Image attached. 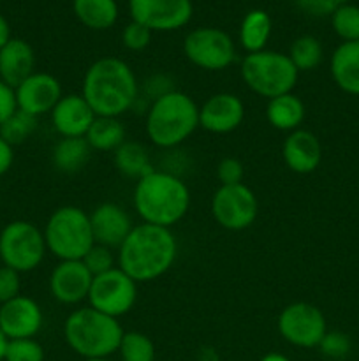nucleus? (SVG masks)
I'll list each match as a JSON object with an SVG mask.
<instances>
[{
  "instance_id": "obj_26",
  "label": "nucleus",
  "mask_w": 359,
  "mask_h": 361,
  "mask_svg": "<svg viewBox=\"0 0 359 361\" xmlns=\"http://www.w3.org/2000/svg\"><path fill=\"white\" fill-rule=\"evenodd\" d=\"M271 37V18L266 11H248L239 25V44L246 53L266 49Z\"/></svg>"
},
{
  "instance_id": "obj_8",
  "label": "nucleus",
  "mask_w": 359,
  "mask_h": 361,
  "mask_svg": "<svg viewBox=\"0 0 359 361\" xmlns=\"http://www.w3.org/2000/svg\"><path fill=\"white\" fill-rule=\"evenodd\" d=\"M46 252L44 233L34 222L13 221L0 233V259L4 267L18 274L35 270L44 261Z\"/></svg>"
},
{
  "instance_id": "obj_35",
  "label": "nucleus",
  "mask_w": 359,
  "mask_h": 361,
  "mask_svg": "<svg viewBox=\"0 0 359 361\" xmlns=\"http://www.w3.org/2000/svg\"><path fill=\"white\" fill-rule=\"evenodd\" d=\"M319 349L326 358L341 360L351 353L352 342L348 335L341 334V331H326L324 338L320 341Z\"/></svg>"
},
{
  "instance_id": "obj_11",
  "label": "nucleus",
  "mask_w": 359,
  "mask_h": 361,
  "mask_svg": "<svg viewBox=\"0 0 359 361\" xmlns=\"http://www.w3.org/2000/svg\"><path fill=\"white\" fill-rule=\"evenodd\" d=\"M259 201L256 192L245 183L220 185L211 197V215L220 228L243 231L256 222Z\"/></svg>"
},
{
  "instance_id": "obj_10",
  "label": "nucleus",
  "mask_w": 359,
  "mask_h": 361,
  "mask_svg": "<svg viewBox=\"0 0 359 361\" xmlns=\"http://www.w3.org/2000/svg\"><path fill=\"white\" fill-rule=\"evenodd\" d=\"M137 302V282L118 267L92 281L88 305L111 317H122L134 309Z\"/></svg>"
},
{
  "instance_id": "obj_15",
  "label": "nucleus",
  "mask_w": 359,
  "mask_h": 361,
  "mask_svg": "<svg viewBox=\"0 0 359 361\" xmlns=\"http://www.w3.org/2000/svg\"><path fill=\"white\" fill-rule=\"evenodd\" d=\"M94 275L83 261H58L49 275V293L62 305H80L88 300Z\"/></svg>"
},
{
  "instance_id": "obj_32",
  "label": "nucleus",
  "mask_w": 359,
  "mask_h": 361,
  "mask_svg": "<svg viewBox=\"0 0 359 361\" xmlns=\"http://www.w3.org/2000/svg\"><path fill=\"white\" fill-rule=\"evenodd\" d=\"M331 27L344 42L359 41V7L344 4L331 14Z\"/></svg>"
},
{
  "instance_id": "obj_3",
  "label": "nucleus",
  "mask_w": 359,
  "mask_h": 361,
  "mask_svg": "<svg viewBox=\"0 0 359 361\" xmlns=\"http://www.w3.org/2000/svg\"><path fill=\"white\" fill-rule=\"evenodd\" d=\"M190 190L180 176L153 169L134 187V210L146 224L169 228L178 224L190 208Z\"/></svg>"
},
{
  "instance_id": "obj_37",
  "label": "nucleus",
  "mask_w": 359,
  "mask_h": 361,
  "mask_svg": "<svg viewBox=\"0 0 359 361\" xmlns=\"http://www.w3.org/2000/svg\"><path fill=\"white\" fill-rule=\"evenodd\" d=\"M243 176H245V168H243L241 161H238L236 157H225L218 162L217 178L220 185L243 183Z\"/></svg>"
},
{
  "instance_id": "obj_25",
  "label": "nucleus",
  "mask_w": 359,
  "mask_h": 361,
  "mask_svg": "<svg viewBox=\"0 0 359 361\" xmlns=\"http://www.w3.org/2000/svg\"><path fill=\"white\" fill-rule=\"evenodd\" d=\"M90 154L92 148L84 137H60L53 148V166L60 173L73 175L87 166Z\"/></svg>"
},
{
  "instance_id": "obj_9",
  "label": "nucleus",
  "mask_w": 359,
  "mask_h": 361,
  "mask_svg": "<svg viewBox=\"0 0 359 361\" xmlns=\"http://www.w3.org/2000/svg\"><path fill=\"white\" fill-rule=\"evenodd\" d=\"M187 60L204 71H224L236 60V44L231 35L217 27H199L183 39Z\"/></svg>"
},
{
  "instance_id": "obj_2",
  "label": "nucleus",
  "mask_w": 359,
  "mask_h": 361,
  "mask_svg": "<svg viewBox=\"0 0 359 361\" xmlns=\"http://www.w3.org/2000/svg\"><path fill=\"white\" fill-rule=\"evenodd\" d=\"M81 95L97 116L120 118L136 106L139 83L129 63L116 56H102L84 73Z\"/></svg>"
},
{
  "instance_id": "obj_29",
  "label": "nucleus",
  "mask_w": 359,
  "mask_h": 361,
  "mask_svg": "<svg viewBox=\"0 0 359 361\" xmlns=\"http://www.w3.org/2000/svg\"><path fill=\"white\" fill-rule=\"evenodd\" d=\"M287 55L299 73H310L320 66L324 59V49L319 39L313 35H299L292 41Z\"/></svg>"
},
{
  "instance_id": "obj_34",
  "label": "nucleus",
  "mask_w": 359,
  "mask_h": 361,
  "mask_svg": "<svg viewBox=\"0 0 359 361\" xmlns=\"http://www.w3.org/2000/svg\"><path fill=\"white\" fill-rule=\"evenodd\" d=\"M81 261H83V264L88 268V271H90L94 277L106 274V271L118 267V264H116L115 250L109 249V247L99 245V243H94V247L84 254V257Z\"/></svg>"
},
{
  "instance_id": "obj_4",
  "label": "nucleus",
  "mask_w": 359,
  "mask_h": 361,
  "mask_svg": "<svg viewBox=\"0 0 359 361\" xmlns=\"http://www.w3.org/2000/svg\"><path fill=\"white\" fill-rule=\"evenodd\" d=\"M199 129V106L185 92L172 90L150 102L144 118L148 140L157 148H176Z\"/></svg>"
},
{
  "instance_id": "obj_42",
  "label": "nucleus",
  "mask_w": 359,
  "mask_h": 361,
  "mask_svg": "<svg viewBox=\"0 0 359 361\" xmlns=\"http://www.w3.org/2000/svg\"><path fill=\"white\" fill-rule=\"evenodd\" d=\"M13 161H14L13 147L0 137V176H4L7 171H9L11 166H13Z\"/></svg>"
},
{
  "instance_id": "obj_21",
  "label": "nucleus",
  "mask_w": 359,
  "mask_h": 361,
  "mask_svg": "<svg viewBox=\"0 0 359 361\" xmlns=\"http://www.w3.org/2000/svg\"><path fill=\"white\" fill-rule=\"evenodd\" d=\"M34 48L25 39L11 37L0 48V81L16 88L35 73Z\"/></svg>"
},
{
  "instance_id": "obj_33",
  "label": "nucleus",
  "mask_w": 359,
  "mask_h": 361,
  "mask_svg": "<svg viewBox=\"0 0 359 361\" xmlns=\"http://www.w3.org/2000/svg\"><path fill=\"white\" fill-rule=\"evenodd\" d=\"M4 361H44V349L35 338L9 341Z\"/></svg>"
},
{
  "instance_id": "obj_16",
  "label": "nucleus",
  "mask_w": 359,
  "mask_h": 361,
  "mask_svg": "<svg viewBox=\"0 0 359 361\" xmlns=\"http://www.w3.org/2000/svg\"><path fill=\"white\" fill-rule=\"evenodd\" d=\"M245 118V104L231 92H218L199 106V127L211 134H229Z\"/></svg>"
},
{
  "instance_id": "obj_39",
  "label": "nucleus",
  "mask_w": 359,
  "mask_h": 361,
  "mask_svg": "<svg viewBox=\"0 0 359 361\" xmlns=\"http://www.w3.org/2000/svg\"><path fill=\"white\" fill-rule=\"evenodd\" d=\"M303 13L310 16H331L334 11L344 4H348V0H294Z\"/></svg>"
},
{
  "instance_id": "obj_13",
  "label": "nucleus",
  "mask_w": 359,
  "mask_h": 361,
  "mask_svg": "<svg viewBox=\"0 0 359 361\" xmlns=\"http://www.w3.org/2000/svg\"><path fill=\"white\" fill-rule=\"evenodd\" d=\"M129 13L151 32H172L192 20L194 6L192 0H129Z\"/></svg>"
},
{
  "instance_id": "obj_45",
  "label": "nucleus",
  "mask_w": 359,
  "mask_h": 361,
  "mask_svg": "<svg viewBox=\"0 0 359 361\" xmlns=\"http://www.w3.org/2000/svg\"><path fill=\"white\" fill-rule=\"evenodd\" d=\"M7 344H9V338H7L6 335L2 334V330H0V361H4V358H6Z\"/></svg>"
},
{
  "instance_id": "obj_1",
  "label": "nucleus",
  "mask_w": 359,
  "mask_h": 361,
  "mask_svg": "<svg viewBox=\"0 0 359 361\" xmlns=\"http://www.w3.org/2000/svg\"><path fill=\"white\" fill-rule=\"evenodd\" d=\"M178 256V242L169 228L141 224L134 226L116 250V264L137 284L157 281L171 270Z\"/></svg>"
},
{
  "instance_id": "obj_43",
  "label": "nucleus",
  "mask_w": 359,
  "mask_h": 361,
  "mask_svg": "<svg viewBox=\"0 0 359 361\" xmlns=\"http://www.w3.org/2000/svg\"><path fill=\"white\" fill-rule=\"evenodd\" d=\"M9 39H11V27L9 23H7L6 18L0 14V48H2Z\"/></svg>"
},
{
  "instance_id": "obj_36",
  "label": "nucleus",
  "mask_w": 359,
  "mask_h": 361,
  "mask_svg": "<svg viewBox=\"0 0 359 361\" xmlns=\"http://www.w3.org/2000/svg\"><path fill=\"white\" fill-rule=\"evenodd\" d=\"M151 35H153V32L150 28L137 23V21H130L123 28L122 42L130 51H143V49H146L150 46Z\"/></svg>"
},
{
  "instance_id": "obj_23",
  "label": "nucleus",
  "mask_w": 359,
  "mask_h": 361,
  "mask_svg": "<svg viewBox=\"0 0 359 361\" xmlns=\"http://www.w3.org/2000/svg\"><path fill=\"white\" fill-rule=\"evenodd\" d=\"M306 108L301 97L291 92V94L278 95L270 99L266 106V120L273 129L282 133H292V130L301 129V123L305 122Z\"/></svg>"
},
{
  "instance_id": "obj_20",
  "label": "nucleus",
  "mask_w": 359,
  "mask_h": 361,
  "mask_svg": "<svg viewBox=\"0 0 359 361\" xmlns=\"http://www.w3.org/2000/svg\"><path fill=\"white\" fill-rule=\"evenodd\" d=\"M285 166L298 175H310L322 161V145L319 137L306 129L292 130L287 134L282 147Z\"/></svg>"
},
{
  "instance_id": "obj_38",
  "label": "nucleus",
  "mask_w": 359,
  "mask_h": 361,
  "mask_svg": "<svg viewBox=\"0 0 359 361\" xmlns=\"http://www.w3.org/2000/svg\"><path fill=\"white\" fill-rule=\"evenodd\" d=\"M21 279L16 270L9 267H0V305L20 296Z\"/></svg>"
},
{
  "instance_id": "obj_46",
  "label": "nucleus",
  "mask_w": 359,
  "mask_h": 361,
  "mask_svg": "<svg viewBox=\"0 0 359 361\" xmlns=\"http://www.w3.org/2000/svg\"><path fill=\"white\" fill-rule=\"evenodd\" d=\"M84 361H109L108 358H95V360H84Z\"/></svg>"
},
{
  "instance_id": "obj_7",
  "label": "nucleus",
  "mask_w": 359,
  "mask_h": 361,
  "mask_svg": "<svg viewBox=\"0 0 359 361\" xmlns=\"http://www.w3.org/2000/svg\"><path fill=\"white\" fill-rule=\"evenodd\" d=\"M241 80L253 94L264 99H275L278 95L291 94L298 85L299 71L289 59L287 53L263 49L257 53H246L241 60Z\"/></svg>"
},
{
  "instance_id": "obj_17",
  "label": "nucleus",
  "mask_w": 359,
  "mask_h": 361,
  "mask_svg": "<svg viewBox=\"0 0 359 361\" xmlns=\"http://www.w3.org/2000/svg\"><path fill=\"white\" fill-rule=\"evenodd\" d=\"M42 321L41 305L28 296L20 295L0 305V330L9 341L34 338L41 331Z\"/></svg>"
},
{
  "instance_id": "obj_5",
  "label": "nucleus",
  "mask_w": 359,
  "mask_h": 361,
  "mask_svg": "<svg viewBox=\"0 0 359 361\" xmlns=\"http://www.w3.org/2000/svg\"><path fill=\"white\" fill-rule=\"evenodd\" d=\"M123 328L116 317L88 307L73 310L63 323L67 345L84 360L108 358L118 353Z\"/></svg>"
},
{
  "instance_id": "obj_12",
  "label": "nucleus",
  "mask_w": 359,
  "mask_h": 361,
  "mask_svg": "<svg viewBox=\"0 0 359 361\" xmlns=\"http://www.w3.org/2000/svg\"><path fill=\"white\" fill-rule=\"evenodd\" d=\"M278 331L294 348L312 349L319 348L327 331V323L319 307L308 302H294L278 316Z\"/></svg>"
},
{
  "instance_id": "obj_40",
  "label": "nucleus",
  "mask_w": 359,
  "mask_h": 361,
  "mask_svg": "<svg viewBox=\"0 0 359 361\" xmlns=\"http://www.w3.org/2000/svg\"><path fill=\"white\" fill-rule=\"evenodd\" d=\"M172 90H176V88L172 87L171 80H169V76H165V74H153V76H150L144 81L143 87L144 95L150 99V102L162 97L164 94H169V92Z\"/></svg>"
},
{
  "instance_id": "obj_30",
  "label": "nucleus",
  "mask_w": 359,
  "mask_h": 361,
  "mask_svg": "<svg viewBox=\"0 0 359 361\" xmlns=\"http://www.w3.org/2000/svg\"><path fill=\"white\" fill-rule=\"evenodd\" d=\"M122 361H153L155 345L148 335L141 331H125L118 348Z\"/></svg>"
},
{
  "instance_id": "obj_18",
  "label": "nucleus",
  "mask_w": 359,
  "mask_h": 361,
  "mask_svg": "<svg viewBox=\"0 0 359 361\" xmlns=\"http://www.w3.org/2000/svg\"><path fill=\"white\" fill-rule=\"evenodd\" d=\"M88 215H90L95 243L109 247L113 250H118V247L134 228L129 212L111 201L95 207V210Z\"/></svg>"
},
{
  "instance_id": "obj_19",
  "label": "nucleus",
  "mask_w": 359,
  "mask_h": 361,
  "mask_svg": "<svg viewBox=\"0 0 359 361\" xmlns=\"http://www.w3.org/2000/svg\"><path fill=\"white\" fill-rule=\"evenodd\" d=\"M49 115L53 129L60 134V137H84L97 118L92 106L81 94H63Z\"/></svg>"
},
{
  "instance_id": "obj_44",
  "label": "nucleus",
  "mask_w": 359,
  "mask_h": 361,
  "mask_svg": "<svg viewBox=\"0 0 359 361\" xmlns=\"http://www.w3.org/2000/svg\"><path fill=\"white\" fill-rule=\"evenodd\" d=\"M260 361H291L285 355H280V353H267L266 356H263Z\"/></svg>"
},
{
  "instance_id": "obj_41",
  "label": "nucleus",
  "mask_w": 359,
  "mask_h": 361,
  "mask_svg": "<svg viewBox=\"0 0 359 361\" xmlns=\"http://www.w3.org/2000/svg\"><path fill=\"white\" fill-rule=\"evenodd\" d=\"M18 109L16 106V95H14V88L0 81V126L13 115Z\"/></svg>"
},
{
  "instance_id": "obj_31",
  "label": "nucleus",
  "mask_w": 359,
  "mask_h": 361,
  "mask_svg": "<svg viewBox=\"0 0 359 361\" xmlns=\"http://www.w3.org/2000/svg\"><path fill=\"white\" fill-rule=\"evenodd\" d=\"M35 122H37L35 116L27 115L25 111L16 109V111L0 126V137H2L4 141H7L11 147L21 145L23 141H27L28 137H30L32 133H34Z\"/></svg>"
},
{
  "instance_id": "obj_27",
  "label": "nucleus",
  "mask_w": 359,
  "mask_h": 361,
  "mask_svg": "<svg viewBox=\"0 0 359 361\" xmlns=\"http://www.w3.org/2000/svg\"><path fill=\"white\" fill-rule=\"evenodd\" d=\"M125 126L120 118L111 116H97L88 129L84 140L88 141L92 150L115 152L125 143Z\"/></svg>"
},
{
  "instance_id": "obj_24",
  "label": "nucleus",
  "mask_w": 359,
  "mask_h": 361,
  "mask_svg": "<svg viewBox=\"0 0 359 361\" xmlns=\"http://www.w3.org/2000/svg\"><path fill=\"white\" fill-rule=\"evenodd\" d=\"M77 21L90 30H108L118 20L116 0H73Z\"/></svg>"
},
{
  "instance_id": "obj_14",
  "label": "nucleus",
  "mask_w": 359,
  "mask_h": 361,
  "mask_svg": "<svg viewBox=\"0 0 359 361\" xmlns=\"http://www.w3.org/2000/svg\"><path fill=\"white\" fill-rule=\"evenodd\" d=\"M14 95L18 109L37 118L53 111V108L63 97V90L58 78L53 74L34 73L14 88Z\"/></svg>"
},
{
  "instance_id": "obj_22",
  "label": "nucleus",
  "mask_w": 359,
  "mask_h": 361,
  "mask_svg": "<svg viewBox=\"0 0 359 361\" xmlns=\"http://www.w3.org/2000/svg\"><path fill=\"white\" fill-rule=\"evenodd\" d=\"M329 71L340 90L359 95V41L341 42L331 55Z\"/></svg>"
},
{
  "instance_id": "obj_6",
  "label": "nucleus",
  "mask_w": 359,
  "mask_h": 361,
  "mask_svg": "<svg viewBox=\"0 0 359 361\" xmlns=\"http://www.w3.org/2000/svg\"><path fill=\"white\" fill-rule=\"evenodd\" d=\"M42 233L48 252L58 261H81L95 243L90 215L73 204L56 208Z\"/></svg>"
},
{
  "instance_id": "obj_28",
  "label": "nucleus",
  "mask_w": 359,
  "mask_h": 361,
  "mask_svg": "<svg viewBox=\"0 0 359 361\" xmlns=\"http://www.w3.org/2000/svg\"><path fill=\"white\" fill-rule=\"evenodd\" d=\"M115 166L120 175L136 180V182L153 171L150 154L143 145L136 141H125L122 147L116 148Z\"/></svg>"
}]
</instances>
